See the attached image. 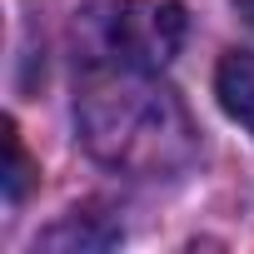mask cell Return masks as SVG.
<instances>
[{
    "label": "cell",
    "mask_w": 254,
    "mask_h": 254,
    "mask_svg": "<svg viewBox=\"0 0 254 254\" xmlns=\"http://www.w3.org/2000/svg\"><path fill=\"white\" fill-rule=\"evenodd\" d=\"M180 0H95L75 20V55L85 70H165L185 45Z\"/></svg>",
    "instance_id": "cell-2"
},
{
    "label": "cell",
    "mask_w": 254,
    "mask_h": 254,
    "mask_svg": "<svg viewBox=\"0 0 254 254\" xmlns=\"http://www.w3.org/2000/svg\"><path fill=\"white\" fill-rule=\"evenodd\" d=\"M30 175H35V170H30V155H25V145H20V130L5 125V199H10V204L25 194Z\"/></svg>",
    "instance_id": "cell-5"
},
{
    "label": "cell",
    "mask_w": 254,
    "mask_h": 254,
    "mask_svg": "<svg viewBox=\"0 0 254 254\" xmlns=\"http://www.w3.org/2000/svg\"><path fill=\"white\" fill-rule=\"evenodd\" d=\"M234 10L244 15V25H254V0H234Z\"/></svg>",
    "instance_id": "cell-6"
},
{
    "label": "cell",
    "mask_w": 254,
    "mask_h": 254,
    "mask_svg": "<svg viewBox=\"0 0 254 254\" xmlns=\"http://www.w3.org/2000/svg\"><path fill=\"white\" fill-rule=\"evenodd\" d=\"M75 120L85 150L135 180L185 170L199 145L190 110L170 85L155 80V70H85Z\"/></svg>",
    "instance_id": "cell-1"
},
{
    "label": "cell",
    "mask_w": 254,
    "mask_h": 254,
    "mask_svg": "<svg viewBox=\"0 0 254 254\" xmlns=\"http://www.w3.org/2000/svg\"><path fill=\"white\" fill-rule=\"evenodd\" d=\"M85 219H90V214H85ZM85 219H80V209H75V214H70L65 224H55L40 244H45V249H100V244H115V234H90Z\"/></svg>",
    "instance_id": "cell-4"
},
{
    "label": "cell",
    "mask_w": 254,
    "mask_h": 254,
    "mask_svg": "<svg viewBox=\"0 0 254 254\" xmlns=\"http://www.w3.org/2000/svg\"><path fill=\"white\" fill-rule=\"evenodd\" d=\"M214 95L224 115L254 135V50H229L214 70Z\"/></svg>",
    "instance_id": "cell-3"
}]
</instances>
